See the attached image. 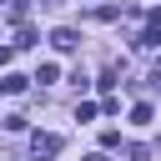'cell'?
<instances>
[{
    "mask_svg": "<svg viewBox=\"0 0 161 161\" xmlns=\"http://www.w3.org/2000/svg\"><path fill=\"white\" fill-rule=\"evenodd\" d=\"M50 45H55V50H75L80 40H75V30H70V25H60V30H50Z\"/></svg>",
    "mask_w": 161,
    "mask_h": 161,
    "instance_id": "cell-2",
    "label": "cell"
},
{
    "mask_svg": "<svg viewBox=\"0 0 161 161\" xmlns=\"http://www.w3.org/2000/svg\"><path fill=\"white\" fill-rule=\"evenodd\" d=\"M40 5H60V0H40Z\"/></svg>",
    "mask_w": 161,
    "mask_h": 161,
    "instance_id": "cell-4",
    "label": "cell"
},
{
    "mask_svg": "<svg viewBox=\"0 0 161 161\" xmlns=\"http://www.w3.org/2000/svg\"><path fill=\"white\" fill-rule=\"evenodd\" d=\"M151 80H156V86H161V70H156V75H151Z\"/></svg>",
    "mask_w": 161,
    "mask_h": 161,
    "instance_id": "cell-5",
    "label": "cell"
},
{
    "mask_svg": "<svg viewBox=\"0 0 161 161\" xmlns=\"http://www.w3.org/2000/svg\"><path fill=\"white\" fill-rule=\"evenodd\" d=\"M86 161H106V156H86Z\"/></svg>",
    "mask_w": 161,
    "mask_h": 161,
    "instance_id": "cell-6",
    "label": "cell"
},
{
    "mask_svg": "<svg viewBox=\"0 0 161 161\" xmlns=\"http://www.w3.org/2000/svg\"><path fill=\"white\" fill-rule=\"evenodd\" d=\"M30 156H35V161H50V156H60V136H50V131H35V136H30Z\"/></svg>",
    "mask_w": 161,
    "mask_h": 161,
    "instance_id": "cell-1",
    "label": "cell"
},
{
    "mask_svg": "<svg viewBox=\"0 0 161 161\" xmlns=\"http://www.w3.org/2000/svg\"><path fill=\"white\" fill-rule=\"evenodd\" d=\"M131 45H136V50H156V45H161V25H146V30H141Z\"/></svg>",
    "mask_w": 161,
    "mask_h": 161,
    "instance_id": "cell-3",
    "label": "cell"
}]
</instances>
